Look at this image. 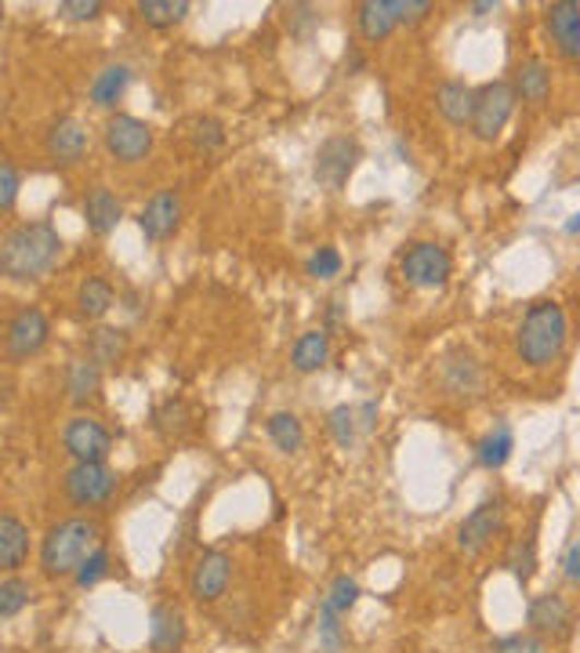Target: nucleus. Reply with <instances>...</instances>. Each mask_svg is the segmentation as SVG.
I'll use <instances>...</instances> for the list:
<instances>
[{
  "label": "nucleus",
  "instance_id": "f257e3e1",
  "mask_svg": "<svg viewBox=\"0 0 580 653\" xmlns=\"http://www.w3.org/2000/svg\"><path fill=\"white\" fill-rule=\"evenodd\" d=\"M62 258V233L51 222H19L0 236V276L15 284L44 280Z\"/></svg>",
  "mask_w": 580,
  "mask_h": 653
},
{
  "label": "nucleus",
  "instance_id": "f03ea898",
  "mask_svg": "<svg viewBox=\"0 0 580 653\" xmlns=\"http://www.w3.org/2000/svg\"><path fill=\"white\" fill-rule=\"evenodd\" d=\"M102 545V526L91 515H66V520L51 523L48 534L40 542V573L48 581L73 578L76 567Z\"/></svg>",
  "mask_w": 580,
  "mask_h": 653
},
{
  "label": "nucleus",
  "instance_id": "7ed1b4c3",
  "mask_svg": "<svg viewBox=\"0 0 580 653\" xmlns=\"http://www.w3.org/2000/svg\"><path fill=\"white\" fill-rule=\"evenodd\" d=\"M566 337H570V320H566V309L559 301L541 298L522 312V323L516 331V353L526 367L541 370L552 367L555 359L563 356Z\"/></svg>",
  "mask_w": 580,
  "mask_h": 653
},
{
  "label": "nucleus",
  "instance_id": "20e7f679",
  "mask_svg": "<svg viewBox=\"0 0 580 653\" xmlns=\"http://www.w3.org/2000/svg\"><path fill=\"white\" fill-rule=\"evenodd\" d=\"M102 145H106V156L113 164L134 167L150 161L156 131L134 112H109L106 123H102Z\"/></svg>",
  "mask_w": 580,
  "mask_h": 653
},
{
  "label": "nucleus",
  "instance_id": "39448f33",
  "mask_svg": "<svg viewBox=\"0 0 580 653\" xmlns=\"http://www.w3.org/2000/svg\"><path fill=\"white\" fill-rule=\"evenodd\" d=\"M120 476L113 472L106 461H73V468L66 472L62 490L66 501L73 509H106V504L117 498Z\"/></svg>",
  "mask_w": 580,
  "mask_h": 653
},
{
  "label": "nucleus",
  "instance_id": "423d86ee",
  "mask_svg": "<svg viewBox=\"0 0 580 653\" xmlns=\"http://www.w3.org/2000/svg\"><path fill=\"white\" fill-rule=\"evenodd\" d=\"M516 92H511L508 81H486L475 87L472 95V120H469V131L475 134L480 142H494L500 139V131L508 128L511 120V109H516Z\"/></svg>",
  "mask_w": 580,
  "mask_h": 653
},
{
  "label": "nucleus",
  "instance_id": "0eeeda50",
  "mask_svg": "<svg viewBox=\"0 0 580 653\" xmlns=\"http://www.w3.org/2000/svg\"><path fill=\"white\" fill-rule=\"evenodd\" d=\"M400 276L417 290H439L450 284L453 258L436 240H417L400 254Z\"/></svg>",
  "mask_w": 580,
  "mask_h": 653
},
{
  "label": "nucleus",
  "instance_id": "6e6552de",
  "mask_svg": "<svg viewBox=\"0 0 580 653\" xmlns=\"http://www.w3.org/2000/svg\"><path fill=\"white\" fill-rule=\"evenodd\" d=\"M233 584V556L222 548H203L189 570V599L200 606L218 603Z\"/></svg>",
  "mask_w": 580,
  "mask_h": 653
},
{
  "label": "nucleus",
  "instance_id": "1a4fd4ad",
  "mask_svg": "<svg viewBox=\"0 0 580 653\" xmlns=\"http://www.w3.org/2000/svg\"><path fill=\"white\" fill-rule=\"evenodd\" d=\"M51 337V323L44 317L40 306H22L15 317L4 326V356L22 364V359H33L44 353Z\"/></svg>",
  "mask_w": 580,
  "mask_h": 653
},
{
  "label": "nucleus",
  "instance_id": "9d476101",
  "mask_svg": "<svg viewBox=\"0 0 580 653\" xmlns=\"http://www.w3.org/2000/svg\"><path fill=\"white\" fill-rule=\"evenodd\" d=\"M483 367L469 348H453L439 359V389L453 403H475L483 396Z\"/></svg>",
  "mask_w": 580,
  "mask_h": 653
},
{
  "label": "nucleus",
  "instance_id": "9b49d317",
  "mask_svg": "<svg viewBox=\"0 0 580 653\" xmlns=\"http://www.w3.org/2000/svg\"><path fill=\"white\" fill-rule=\"evenodd\" d=\"M359 142L356 139H348V134H331L320 150H316V164H312V178L320 182L323 189H331V193H338V189H345V182L352 178V171H356V164H359Z\"/></svg>",
  "mask_w": 580,
  "mask_h": 653
},
{
  "label": "nucleus",
  "instance_id": "f8f14e48",
  "mask_svg": "<svg viewBox=\"0 0 580 653\" xmlns=\"http://www.w3.org/2000/svg\"><path fill=\"white\" fill-rule=\"evenodd\" d=\"M62 447L73 461H109L113 454V432L98 418L73 414L62 429Z\"/></svg>",
  "mask_w": 580,
  "mask_h": 653
},
{
  "label": "nucleus",
  "instance_id": "ddd939ff",
  "mask_svg": "<svg viewBox=\"0 0 580 653\" xmlns=\"http://www.w3.org/2000/svg\"><path fill=\"white\" fill-rule=\"evenodd\" d=\"M500 526H505V501L500 498L480 501L458 526V548L464 556H480V551H486V545L500 534Z\"/></svg>",
  "mask_w": 580,
  "mask_h": 653
},
{
  "label": "nucleus",
  "instance_id": "4468645a",
  "mask_svg": "<svg viewBox=\"0 0 580 653\" xmlns=\"http://www.w3.org/2000/svg\"><path fill=\"white\" fill-rule=\"evenodd\" d=\"M526 625H530L533 636L559 643V639H566L573 632V606L566 603L559 592L533 595L530 606H526Z\"/></svg>",
  "mask_w": 580,
  "mask_h": 653
},
{
  "label": "nucleus",
  "instance_id": "2eb2a0df",
  "mask_svg": "<svg viewBox=\"0 0 580 653\" xmlns=\"http://www.w3.org/2000/svg\"><path fill=\"white\" fill-rule=\"evenodd\" d=\"M87 128L76 117H59L44 134V153L55 167H76L87 156Z\"/></svg>",
  "mask_w": 580,
  "mask_h": 653
},
{
  "label": "nucleus",
  "instance_id": "dca6fc26",
  "mask_svg": "<svg viewBox=\"0 0 580 653\" xmlns=\"http://www.w3.org/2000/svg\"><path fill=\"white\" fill-rule=\"evenodd\" d=\"M181 225V197L175 189H156L139 211V229L150 244H164L178 233Z\"/></svg>",
  "mask_w": 580,
  "mask_h": 653
},
{
  "label": "nucleus",
  "instance_id": "f3484780",
  "mask_svg": "<svg viewBox=\"0 0 580 653\" xmlns=\"http://www.w3.org/2000/svg\"><path fill=\"white\" fill-rule=\"evenodd\" d=\"M544 26H548L555 51H559L563 59L577 62L580 59V4L577 0H555V4L544 8Z\"/></svg>",
  "mask_w": 580,
  "mask_h": 653
},
{
  "label": "nucleus",
  "instance_id": "a211bd4d",
  "mask_svg": "<svg viewBox=\"0 0 580 653\" xmlns=\"http://www.w3.org/2000/svg\"><path fill=\"white\" fill-rule=\"evenodd\" d=\"M189 625L186 614L175 603H156L150 610V650L153 653H178L186 646Z\"/></svg>",
  "mask_w": 580,
  "mask_h": 653
},
{
  "label": "nucleus",
  "instance_id": "6ab92c4d",
  "mask_svg": "<svg viewBox=\"0 0 580 653\" xmlns=\"http://www.w3.org/2000/svg\"><path fill=\"white\" fill-rule=\"evenodd\" d=\"M29 562V526L15 512H0V578H11Z\"/></svg>",
  "mask_w": 580,
  "mask_h": 653
},
{
  "label": "nucleus",
  "instance_id": "aec40b11",
  "mask_svg": "<svg viewBox=\"0 0 580 653\" xmlns=\"http://www.w3.org/2000/svg\"><path fill=\"white\" fill-rule=\"evenodd\" d=\"M123 222V204L109 186H91L84 197V225L91 236H109L117 233Z\"/></svg>",
  "mask_w": 580,
  "mask_h": 653
},
{
  "label": "nucleus",
  "instance_id": "412c9836",
  "mask_svg": "<svg viewBox=\"0 0 580 653\" xmlns=\"http://www.w3.org/2000/svg\"><path fill=\"white\" fill-rule=\"evenodd\" d=\"M395 26H400L395 0H363V4H356V29L367 44L389 40Z\"/></svg>",
  "mask_w": 580,
  "mask_h": 653
},
{
  "label": "nucleus",
  "instance_id": "4be33fe9",
  "mask_svg": "<svg viewBox=\"0 0 580 653\" xmlns=\"http://www.w3.org/2000/svg\"><path fill=\"white\" fill-rule=\"evenodd\" d=\"M128 84H131V66H123V62L102 66L87 84V103L95 109H117L123 92H128Z\"/></svg>",
  "mask_w": 580,
  "mask_h": 653
},
{
  "label": "nucleus",
  "instance_id": "5701e85b",
  "mask_svg": "<svg viewBox=\"0 0 580 653\" xmlns=\"http://www.w3.org/2000/svg\"><path fill=\"white\" fill-rule=\"evenodd\" d=\"M117 306V290L106 276H84L76 287V317L87 323H98L109 317V309Z\"/></svg>",
  "mask_w": 580,
  "mask_h": 653
},
{
  "label": "nucleus",
  "instance_id": "b1692460",
  "mask_svg": "<svg viewBox=\"0 0 580 653\" xmlns=\"http://www.w3.org/2000/svg\"><path fill=\"white\" fill-rule=\"evenodd\" d=\"M511 92H516V98H522V103H530V106L544 103V98L552 95L548 62H544V59H522L516 66V76H511Z\"/></svg>",
  "mask_w": 580,
  "mask_h": 653
},
{
  "label": "nucleus",
  "instance_id": "393cba45",
  "mask_svg": "<svg viewBox=\"0 0 580 653\" xmlns=\"http://www.w3.org/2000/svg\"><path fill=\"white\" fill-rule=\"evenodd\" d=\"M472 95L475 87H469L464 81H442L436 87V109L439 117L453 123V128H469L472 120Z\"/></svg>",
  "mask_w": 580,
  "mask_h": 653
},
{
  "label": "nucleus",
  "instance_id": "a878e982",
  "mask_svg": "<svg viewBox=\"0 0 580 653\" xmlns=\"http://www.w3.org/2000/svg\"><path fill=\"white\" fill-rule=\"evenodd\" d=\"M181 142L189 145L192 156H211L225 145V123L214 117H189L181 123Z\"/></svg>",
  "mask_w": 580,
  "mask_h": 653
},
{
  "label": "nucleus",
  "instance_id": "bb28decb",
  "mask_svg": "<svg viewBox=\"0 0 580 653\" xmlns=\"http://www.w3.org/2000/svg\"><path fill=\"white\" fill-rule=\"evenodd\" d=\"M331 359V334L327 331H305L291 348V367L298 375H316Z\"/></svg>",
  "mask_w": 580,
  "mask_h": 653
},
{
  "label": "nucleus",
  "instance_id": "cd10ccee",
  "mask_svg": "<svg viewBox=\"0 0 580 653\" xmlns=\"http://www.w3.org/2000/svg\"><path fill=\"white\" fill-rule=\"evenodd\" d=\"M265 436L280 454H298L305 447V425L294 411H272L265 418Z\"/></svg>",
  "mask_w": 580,
  "mask_h": 653
},
{
  "label": "nucleus",
  "instance_id": "c85d7f7f",
  "mask_svg": "<svg viewBox=\"0 0 580 653\" xmlns=\"http://www.w3.org/2000/svg\"><path fill=\"white\" fill-rule=\"evenodd\" d=\"M192 4L189 0H139L134 4V15H139L150 29H170L181 26L189 19Z\"/></svg>",
  "mask_w": 580,
  "mask_h": 653
},
{
  "label": "nucleus",
  "instance_id": "c756f323",
  "mask_svg": "<svg viewBox=\"0 0 580 653\" xmlns=\"http://www.w3.org/2000/svg\"><path fill=\"white\" fill-rule=\"evenodd\" d=\"M511 450H516V436H511V425L508 422H497L490 432H486L480 443H475V461H480L483 468H505Z\"/></svg>",
  "mask_w": 580,
  "mask_h": 653
},
{
  "label": "nucleus",
  "instance_id": "7c9ffc66",
  "mask_svg": "<svg viewBox=\"0 0 580 653\" xmlns=\"http://www.w3.org/2000/svg\"><path fill=\"white\" fill-rule=\"evenodd\" d=\"M123 353H128V334L117 331V326H95L87 337V359L95 367H109L120 364Z\"/></svg>",
  "mask_w": 580,
  "mask_h": 653
},
{
  "label": "nucleus",
  "instance_id": "2f4dec72",
  "mask_svg": "<svg viewBox=\"0 0 580 653\" xmlns=\"http://www.w3.org/2000/svg\"><path fill=\"white\" fill-rule=\"evenodd\" d=\"M66 392L73 403H87L102 392V367H95L91 359H70L66 364Z\"/></svg>",
  "mask_w": 580,
  "mask_h": 653
},
{
  "label": "nucleus",
  "instance_id": "473e14b6",
  "mask_svg": "<svg viewBox=\"0 0 580 653\" xmlns=\"http://www.w3.org/2000/svg\"><path fill=\"white\" fill-rule=\"evenodd\" d=\"M29 603H33V584L26 578H19V573L0 578V621L19 617Z\"/></svg>",
  "mask_w": 580,
  "mask_h": 653
},
{
  "label": "nucleus",
  "instance_id": "72a5a7b5",
  "mask_svg": "<svg viewBox=\"0 0 580 653\" xmlns=\"http://www.w3.org/2000/svg\"><path fill=\"white\" fill-rule=\"evenodd\" d=\"M505 567L516 573L519 584H530L533 573H537V542L533 537H522V542H511L508 556H505Z\"/></svg>",
  "mask_w": 580,
  "mask_h": 653
},
{
  "label": "nucleus",
  "instance_id": "f704fd0d",
  "mask_svg": "<svg viewBox=\"0 0 580 653\" xmlns=\"http://www.w3.org/2000/svg\"><path fill=\"white\" fill-rule=\"evenodd\" d=\"M356 599H359V584L352 581L348 573H338V578L331 581V592L323 595L320 610L334 614V617H345L352 606H356Z\"/></svg>",
  "mask_w": 580,
  "mask_h": 653
},
{
  "label": "nucleus",
  "instance_id": "c9c22d12",
  "mask_svg": "<svg viewBox=\"0 0 580 653\" xmlns=\"http://www.w3.org/2000/svg\"><path fill=\"white\" fill-rule=\"evenodd\" d=\"M327 432H331V439L341 450H348L352 443H356V411H352L348 403L334 407L331 414H327Z\"/></svg>",
  "mask_w": 580,
  "mask_h": 653
},
{
  "label": "nucleus",
  "instance_id": "e433bc0d",
  "mask_svg": "<svg viewBox=\"0 0 580 653\" xmlns=\"http://www.w3.org/2000/svg\"><path fill=\"white\" fill-rule=\"evenodd\" d=\"M19 193H22V175H19V167L0 156V215H11V211H15Z\"/></svg>",
  "mask_w": 580,
  "mask_h": 653
},
{
  "label": "nucleus",
  "instance_id": "4c0bfd02",
  "mask_svg": "<svg viewBox=\"0 0 580 653\" xmlns=\"http://www.w3.org/2000/svg\"><path fill=\"white\" fill-rule=\"evenodd\" d=\"M109 573V551L106 548H95L91 556L76 567V573H73V581H76V589H91V584H98L102 578Z\"/></svg>",
  "mask_w": 580,
  "mask_h": 653
},
{
  "label": "nucleus",
  "instance_id": "58836bf2",
  "mask_svg": "<svg viewBox=\"0 0 580 653\" xmlns=\"http://www.w3.org/2000/svg\"><path fill=\"white\" fill-rule=\"evenodd\" d=\"M341 265H345V262H341V251H338V247L323 244L320 251H316V254L309 258V265H305V269H309L312 280H334V276L341 273Z\"/></svg>",
  "mask_w": 580,
  "mask_h": 653
},
{
  "label": "nucleus",
  "instance_id": "ea45409f",
  "mask_svg": "<svg viewBox=\"0 0 580 653\" xmlns=\"http://www.w3.org/2000/svg\"><path fill=\"white\" fill-rule=\"evenodd\" d=\"M541 650H544V639L533 632H511L494 643V653H541Z\"/></svg>",
  "mask_w": 580,
  "mask_h": 653
},
{
  "label": "nucleus",
  "instance_id": "a19ab883",
  "mask_svg": "<svg viewBox=\"0 0 580 653\" xmlns=\"http://www.w3.org/2000/svg\"><path fill=\"white\" fill-rule=\"evenodd\" d=\"M102 15L98 0H59V19L66 22H95Z\"/></svg>",
  "mask_w": 580,
  "mask_h": 653
},
{
  "label": "nucleus",
  "instance_id": "79ce46f5",
  "mask_svg": "<svg viewBox=\"0 0 580 653\" xmlns=\"http://www.w3.org/2000/svg\"><path fill=\"white\" fill-rule=\"evenodd\" d=\"M431 11H436V4H431V0H395V15H400V22H406V26H417V22H425Z\"/></svg>",
  "mask_w": 580,
  "mask_h": 653
},
{
  "label": "nucleus",
  "instance_id": "37998d69",
  "mask_svg": "<svg viewBox=\"0 0 580 653\" xmlns=\"http://www.w3.org/2000/svg\"><path fill=\"white\" fill-rule=\"evenodd\" d=\"M320 646L327 653H338L341 650V617L320 610Z\"/></svg>",
  "mask_w": 580,
  "mask_h": 653
},
{
  "label": "nucleus",
  "instance_id": "c03bdc74",
  "mask_svg": "<svg viewBox=\"0 0 580 653\" xmlns=\"http://www.w3.org/2000/svg\"><path fill=\"white\" fill-rule=\"evenodd\" d=\"M563 578L566 584H580V542H573L563 556Z\"/></svg>",
  "mask_w": 580,
  "mask_h": 653
},
{
  "label": "nucleus",
  "instance_id": "a18cd8bd",
  "mask_svg": "<svg viewBox=\"0 0 580 653\" xmlns=\"http://www.w3.org/2000/svg\"><path fill=\"white\" fill-rule=\"evenodd\" d=\"M374 418H378V403H363V411H359L363 429H374Z\"/></svg>",
  "mask_w": 580,
  "mask_h": 653
},
{
  "label": "nucleus",
  "instance_id": "49530a36",
  "mask_svg": "<svg viewBox=\"0 0 580 653\" xmlns=\"http://www.w3.org/2000/svg\"><path fill=\"white\" fill-rule=\"evenodd\" d=\"M475 15H490V11H497V0H480V4H472Z\"/></svg>",
  "mask_w": 580,
  "mask_h": 653
},
{
  "label": "nucleus",
  "instance_id": "de8ad7c7",
  "mask_svg": "<svg viewBox=\"0 0 580 653\" xmlns=\"http://www.w3.org/2000/svg\"><path fill=\"white\" fill-rule=\"evenodd\" d=\"M563 229H566V236H580V215H573L570 222L563 225Z\"/></svg>",
  "mask_w": 580,
  "mask_h": 653
},
{
  "label": "nucleus",
  "instance_id": "09e8293b",
  "mask_svg": "<svg viewBox=\"0 0 580 653\" xmlns=\"http://www.w3.org/2000/svg\"><path fill=\"white\" fill-rule=\"evenodd\" d=\"M331 323H341V309H338V301H331Z\"/></svg>",
  "mask_w": 580,
  "mask_h": 653
},
{
  "label": "nucleus",
  "instance_id": "8fccbe9b",
  "mask_svg": "<svg viewBox=\"0 0 580 653\" xmlns=\"http://www.w3.org/2000/svg\"><path fill=\"white\" fill-rule=\"evenodd\" d=\"M0 26H4V4H0Z\"/></svg>",
  "mask_w": 580,
  "mask_h": 653
}]
</instances>
